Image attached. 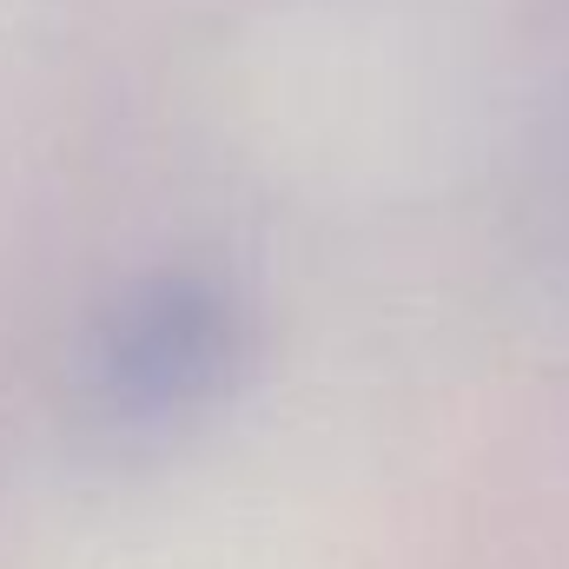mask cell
<instances>
[{"mask_svg":"<svg viewBox=\"0 0 569 569\" xmlns=\"http://www.w3.org/2000/svg\"><path fill=\"white\" fill-rule=\"evenodd\" d=\"M239 345H246L239 305L219 284L146 279L107 311L93 345V378L120 418L152 425L219 398L226 378L239 371Z\"/></svg>","mask_w":569,"mask_h":569,"instance_id":"obj_1","label":"cell"}]
</instances>
